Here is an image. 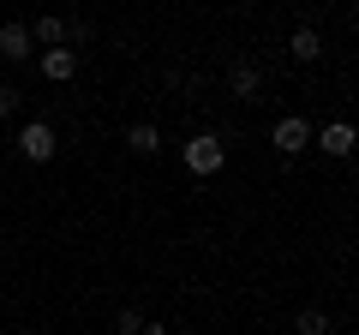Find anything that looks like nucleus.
<instances>
[{
    "mask_svg": "<svg viewBox=\"0 0 359 335\" xmlns=\"http://www.w3.org/2000/svg\"><path fill=\"white\" fill-rule=\"evenodd\" d=\"M222 162H228V150H222V138H210V132L186 144V168H192V174H216Z\"/></svg>",
    "mask_w": 359,
    "mask_h": 335,
    "instance_id": "f257e3e1",
    "label": "nucleus"
},
{
    "mask_svg": "<svg viewBox=\"0 0 359 335\" xmlns=\"http://www.w3.org/2000/svg\"><path fill=\"white\" fill-rule=\"evenodd\" d=\"M18 150H25L30 162H48V156H54V126H42V120H30V126L18 132Z\"/></svg>",
    "mask_w": 359,
    "mask_h": 335,
    "instance_id": "f03ea898",
    "label": "nucleus"
},
{
    "mask_svg": "<svg viewBox=\"0 0 359 335\" xmlns=\"http://www.w3.org/2000/svg\"><path fill=\"white\" fill-rule=\"evenodd\" d=\"M0 60H30V25H0Z\"/></svg>",
    "mask_w": 359,
    "mask_h": 335,
    "instance_id": "7ed1b4c3",
    "label": "nucleus"
},
{
    "mask_svg": "<svg viewBox=\"0 0 359 335\" xmlns=\"http://www.w3.org/2000/svg\"><path fill=\"white\" fill-rule=\"evenodd\" d=\"M306 144H311V126H306L299 114L276 120V150H287V156H294V150H306Z\"/></svg>",
    "mask_w": 359,
    "mask_h": 335,
    "instance_id": "20e7f679",
    "label": "nucleus"
},
{
    "mask_svg": "<svg viewBox=\"0 0 359 335\" xmlns=\"http://www.w3.org/2000/svg\"><path fill=\"white\" fill-rule=\"evenodd\" d=\"M42 72H48L54 84H66V78L78 72V54L72 48H48V54H42Z\"/></svg>",
    "mask_w": 359,
    "mask_h": 335,
    "instance_id": "39448f33",
    "label": "nucleus"
},
{
    "mask_svg": "<svg viewBox=\"0 0 359 335\" xmlns=\"http://www.w3.org/2000/svg\"><path fill=\"white\" fill-rule=\"evenodd\" d=\"M323 150H330V156H347V150H353V126H347V120H335V126H323Z\"/></svg>",
    "mask_w": 359,
    "mask_h": 335,
    "instance_id": "423d86ee",
    "label": "nucleus"
},
{
    "mask_svg": "<svg viewBox=\"0 0 359 335\" xmlns=\"http://www.w3.org/2000/svg\"><path fill=\"white\" fill-rule=\"evenodd\" d=\"M318 54H323L318 30H294V60H318Z\"/></svg>",
    "mask_w": 359,
    "mask_h": 335,
    "instance_id": "0eeeda50",
    "label": "nucleus"
},
{
    "mask_svg": "<svg viewBox=\"0 0 359 335\" xmlns=\"http://www.w3.org/2000/svg\"><path fill=\"white\" fill-rule=\"evenodd\" d=\"M126 144H132V150H138V156H150V150H156V144H162V138H156V126H150V120H138Z\"/></svg>",
    "mask_w": 359,
    "mask_h": 335,
    "instance_id": "6e6552de",
    "label": "nucleus"
},
{
    "mask_svg": "<svg viewBox=\"0 0 359 335\" xmlns=\"http://www.w3.org/2000/svg\"><path fill=\"white\" fill-rule=\"evenodd\" d=\"M299 335H330V317H323L318 306H306L299 311Z\"/></svg>",
    "mask_w": 359,
    "mask_h": 335,
    "instance_id": "1a4fd4ad",
    "label": "nucleus"
},
{
    "mask_svg": "<svg viewBox=\"0 0 359 335\" xmlns=\"http://www.w3.org/2000/svg\"><path fill=\"white\" fill-rule=\"evenodd\" d=\"M60 36H66L60 18H36V30H30V42H60Z\"/></svg>",
    "mask_w": 359,
    "mask_h": 335,
    "instance_id": "9d476101",
    "label": "nucleus"
},
{
    "mask_svg": "<svg viewBox=\"0 0 359 335\" xmlns=\"http://www.w3.org/2000/svg\"><path fill=\"white\" fill-rule=\"evenodd\" d=\"M257 90V66H233V96H252Z\"/></svg>",
    "mask_w": 359,
    "mask_h": 335,
    "instance_id": "9b49d317",
    "label": "nucleus"
},
{
    "mask_svg": "<svg viewBox=\"0 0 359 335\" xmlns=\"http://www.w3.org/2000/svg\"><path fill=\"white\" fill-rule=\"evenodd\" d=\"M114 329H120V335H138V329H144V317H138V311H120Z\"/></svg>",
    "mask_w": 359,
    "mask_h": 335,
    "instance_id": "f8f14e48",
    "label": "nucleus"
},
{
    "mask_svg": "<svg viewBox=\"0 0 359 335\" xmlns=\"http://www.w3.org/2000/svg\"><path fill=\"white\" fill-rule=\"evenodd\" d=\"M0 114H18V90L13 84H0Z\"/></svg>",
    "mask_w": 359,
    "mask_h": 335,
    "instance_id": "ddd939ff",
    "label": "nucleus"
},
{
    "mask_svg": "<svg viewBox=\"0 0 359 335\" xmlns=\"http://www.w3.org/2000/svg\"><path fill=\"white\" fill-rule=\"evenodd\" d=\"M138 335H168V329H156V323H144V329H138Z\"/></svg>",
    "mask_w": 359,
    "mask_h": 335,
    "instance_id": "4468645a",
    "label": "nucleus"
}]
</instances>
